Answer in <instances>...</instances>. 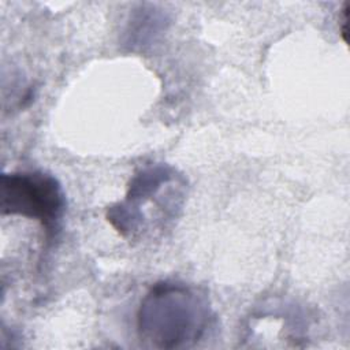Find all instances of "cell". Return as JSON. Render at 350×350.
Instances as JSON below:
<instances>
[{"label": "cell", "instance_id": "obj_1", "mask_svg": "<svg viewBox=\"0 0 350 350\" xmlns=\"http://www.w3.org/2000/svg\"><path fill=\"white\" fill-rule=\"evenodd\" d=\"M212 310L205 294L179 282H159L142 298L137 313L141 340L159 349L189 347L208 331Z\"/></svg>", "mask_w": 350, "mask_h": 350}, {"label": "cell", "instance_id": "obj_2", "mask_svg": "<svg viewBox=\"0 0 350 350\" xmlns=\"http://www.w3.org/2000/svg\"><path fill=\"white\" fill-rule=\"evenodd\" d=\"M66 198L57 179L42 171L1 175L0 208L3 215L38 220L52 234L63 216Z\"/></svg>", "mask_w": 350, "mask_h": 350}]
</instances>
